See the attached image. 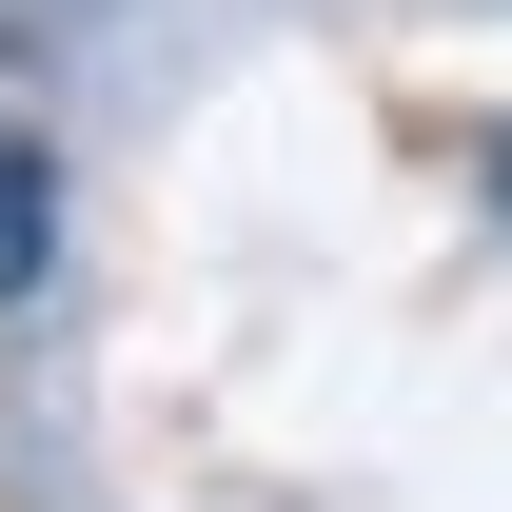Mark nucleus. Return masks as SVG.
I'll return each mask as SVG.
<instances>
[{
  "instance_id": "nucleus-1",
  "label": "nucleus",
  "mask_w": 512,
  "mask_h": 512,
  "mask_svg": "<svg viewBox=\"0 0 512 512\" xmlns=\"http://www.w3.org/2000/svg\"><path fill=\"white\" fill-rule=\"evenodd\" d=\"M40 256H60V158H40V138L0 119V316L40 296Z\"/></svg>"
}]
</instances>
